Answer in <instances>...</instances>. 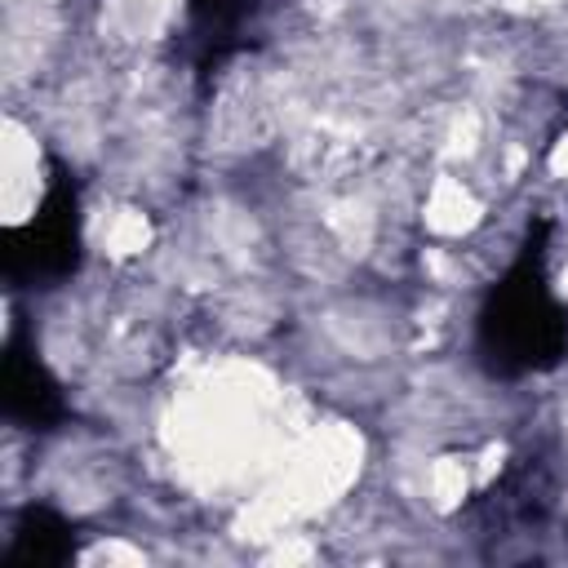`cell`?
Returning a JSON list of instances; mask_svg holds the SVG:
<instances>
[{
  "mask_svg": "<svg viewBox=\"0 0 568 568\" xmlns=\"http://www.w3.org/2000/svg\"><path fill=\"white\" fill-rule=\"evenodd\" d=\"M44 191V151L36 124L18 111L4 115V226H27Z\"/></svg>",
  "mask_w": 568,
  "mask_h": 568,
  "instance_id": "1",
  "label": "cell"
},
{
  "mask_svg": "<svg viewBox=\"0 0 568 568\" xmlns=\"http://www.w3.org/2000/svg\"><path fill=\"white\" fill-rule=\"evenodd\" d=\"M182 0H102L98 9V36L111 49H146L164 40L169 22L178 18Z\"/></svg>",
  "mask_w": 568,
  "mask_h": 568,
  "instance_id": "2",
  "label": "cell"
},
{
  "mask_svg": "<svg viewBox=\"0 0 568 568\" xmlns=\"http://www.w3.org/2000/svg\"><path fill=\"white\" fill-rule=\"evenodd\" d=\"M422 222L435 235H470L484 222V200L462 173H435L422 200Z\"/></svg>",
  "mask_w": 568,
  "mask_h": 568,
  "instance_id": "3",
  "label": "cell"
},
{
  "mask_svg": "<svg viewBox=\"0 0 568 568\" xmlns=\"http://www.w3.org/2000/svg\"><path fill=\"white\" fill-rule=\"evenodd\" d=\"M555 169H559V173H568V138H564V146L555 151Z\"/></svg>",
  "mask_w": 568,
  "mask_h": 568,
  "instance_id": "4",
  "label": "cell"
}]
</instances>
